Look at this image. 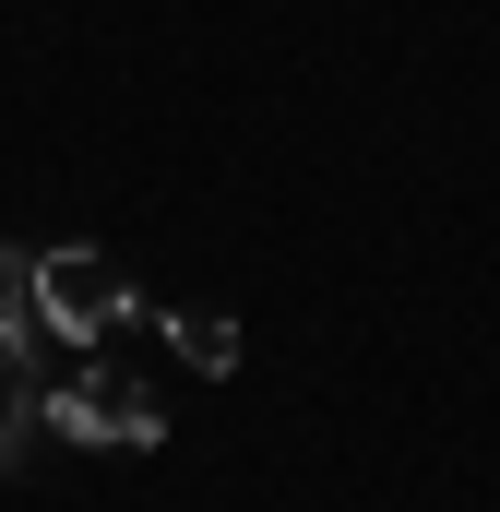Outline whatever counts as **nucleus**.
I'll return each mask as SVG.
<instances>
[{"instance_id": "f257e3e1", "label": "nucleus", "mask_w": 500, "mask_h": 512, "mask_svg": "<svg viewBox=\"0 0 500 512\" xmlns=\"http://www.w3.org/2000/svg\"><path fill=\"white\" fill-rule=\"evenodd\" d=\"M131 310V274L108 251H36V334H72V346H96V334H120Z\"/></svg>"}, {"instance_id": "f03ea898", "label": "nucleus", "mask_w": 500, "mask_h": 512, "mask_svg": "<svg viewBox=\"0 0 500 512\" xmlns=\"http://www.w3.org/2000/svg\"><path fill=\"white\" fill-rule=\"evenodd\" d=\"M48 429H60V441H120V453H143V441H167L155 393L131 382L120 358H96L84 382H60V393H48Z\"/></svg>"}, {"instance_id": "7ed1b4c3", "label": "nucleus", "mask_w": 500, "mask_h": 512, "mask_svg": "<svg viewBox=\"0 0 500 512\" xmlns=\"http://www.w3.org/2000/svg\"><path fill=\"white\" fill-rule=\"evenodd\" d=\"M24 429H48V370H36V322H0V465H24Z\"/></svg>"}, {"instance_id": "20e7f679", "label": "nucleus", "mask_w": 500, "mask_h": 512, "mask_svg": "<svg viewBox=\"0 0 500 512\" xmlns=\"http://www.w3.org/2000/svg\"><path fill=\"white\" fill-rule=\"evenodd\" d=\"M167 346H179L203 382H227V370H239V322H227V310H167Z\"/></svg>"}, {"instance_id": "39448f33", "label": "nucleus", "mask_w": 500, "mask_h": 512, "mask_svg": "<svg viewBox=\"0 0 500 512\" xmlns=\"http://www.w3.org/2000/svg\"><path fill=\"white\" fill-rule=\"evenodd\" d=\"M0 322H36V251L0 239Z\"/></svg>"}]
</instances>
